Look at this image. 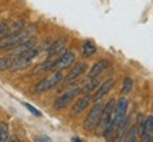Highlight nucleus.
I'll list each match as a JSON object with an SVG mask.
<instances>
[{"mask_svg":"<svg viewBox=\"0 0 153 142\" xmlns=\"http://www.w3.org/2000/svg\"><path fill=\"white\" fill-rule=\"evenodd\" d=\"M129 125H131V117H126L125 115V118L120 121L119 124H118V126L115 128V129H116L115 139H116V141H122V138H123V135H125V132L128 131Z\"/></svg>","mask_w":153,"mask_h":142,"instance_id":"obj_14","label":"nucleus"},{"mask_svg":"<svg viewBox=\"0 0 153 142\" xmlns=\"http://www.w3.org/2000/svg\"><path fill=\"white\" fill-rule=\"evenodd\" d=\"M53 61H54V60H47V61H44V63H41V64H38V66L34 68L33 74H34V75H40V74H44V72H48V71H51Z\"/></svg>","mask_w":153,"mask_h":142,"instance_id":"obj_16","label":"nucleus"},{"mask_svg":"<svg viewBox=\"0 0 153 142\" xmlns=\"http://www.w3.org/2000/svg\"><path fill=\"white\" fill-rule=\"evenodd\" d=\"M65 44H67L65 37H60V38H57L54 43H50L48 49H47V57H48V60H54V57L57 58L58 55L62 54L65 51Z\"/></svg>","mask_w":153,"mask_h":142,"instance_id":"obj_8","label":"nucleus"},{"mask_svg":"<svg viewBox=\"0 0 153 142\" xmlns=\"http://www.w3.org/2000/svg\"><path fill=\"white\" fill-rule=\"evenodd\" d=\"M114 109H115V99H109L106 104L102 107V111H101V117H99V122L97 128H99L98 134L105 129V126L109 124V121L112 120V115H114Z\"/></svg>","mask_w":153,"mask_h":142,"instance_id":"obj_4","label":"nucleus"},{"mask_svg":"<svg viewBox=\"0 0 153 142\" xmlns=\"http://www.w3.org/2000/svg\"><path fill=\"white\" fill-rule=\"evenodd\" d=\"M36 141H47V142H50L51 141V138H48V137H38V138H36Z\"/></svg>","mask_w":153,"mask_h":142,"instance_id":"obj_24","label":"nucleus"},{"mask_svg":"<svg viewBox=\"0 0 153 142\" xmlns=\"http://www.w3.org/2000/svg\"><path fill=\"white\" fill-rule=\"evenodd\" d=\"M91 101H92V97H91L89 94H85L81 99H78L75 104H74V107H72V109H71V117H78V115L81 114L82 111L89 105Z\"/></svg>","mask_w":153,"mask_h":142,"instance_id":"obj_12","label":"nucleus"},{"mask_svg":"<svg viewBox=\"0 0 153 142\" xmlns=\"http://www.w3.org/2000/svg\"><path fill=\"white\" fill-rule=\"evenodd\" d=\"M102 107H104V105L101 104V102H97V104H94L92 108L89 109V114L85 117V120L82 122V126H84L85 131H94V129H97Z\"/></svg>","mask_w":153,"mask_h":142,"instance_id":"obj_2","label":"nucleus"},{"mask_svg":"<svg viewBox=\"0 0 153 142\" xmlns=\"http://www.w3.org/2000/svg\"><path fill=\"white\" fill-rule=\"evenodd\" d=\"M62 80V75H61L60 71H53V74L48 77V78H44L41 81H38L34 87V93L36 94H43L47 93L48 90H51L53 87H55L58 82Z\"/></svg>","mask_w":153,"mask_h":142,"instance_id":"obj_3","label":"nucleus"},{"mask_svg":"<svg viewBox=\"0 0 153 142\" xmlns=\"http://www.w3.org/2000/svg\"><path fill=\"white\" fill-rule=\"evenodd\" d=\"M9 126L6 122H0V142L9 141Z\"/></svg>","mask_w":153,"mask_h":142,"instance_id":"obj_20","label":"nucleus"},{"mask_svg":"<svg viewBox=\"0 0 153 142\" xmlns=\"http://www.w3.org/2000/svg\"><path fill=\"white\" fill-rule=\"evenodd\" d=\"M137 137H139V132H137V126L136 124L135 125H132L131 128H128V131L125 132V135H123V141L126 142H135L137 139Z\"/></svg>","mask_w":153,"mask_h":142,"instance_id":"obj_17","label":"nucleus"},{"mask_svg":"<svg viewBox=\"0 0 153 142\" xmlns=\"http://www.w3.org/2000/svg\"><path fill=\"white\" fill-rule=\"evenodd\" d=\"M36 43H37V40H36V37L33 36V37L27 38V40H23V41H20V43H17L16 46H13L11 49L7 50V53H9L10 57H16V55L22 54V53L27 51V50L33 49L34 46H36Z\"/></svg>","mask_w":153,"mask_h":142,"instance_id":"obj_7","label":"nucleus"},{"mask_svg":"<svg viewBox=\"0 0 153 142\" xmlns=\"http://www.w3.org/2000/svg\"><path fill=\"white\" fill-rule=\"evenodd\" d=\"M37 54H38V49L34 46L33 49L27 50V51H24V53L16 55V57H11L10 68L13 71L24 70L26 67H28L31 63H33V60L37 57Z\"/></svg>","mask_w":153,"mask_h":142,"instance_id":"obj_1","label":"nucleus"},{"mask_svg":"<svg viewBox=\"0 0 153 142\" xmlns=\"http://www.w3.org/2000/svg\"><path fill=\"white\" fill-rule=\"evenodd\" d=\"M11 58L9 57H0V71H6L10 68Z\"/></svg>","mask_w":153,"mask_h":142,"instance_id":"obj_22","label":"nucleus"},{"mask_svg":"<svg viewBox=\"0 0 153 142\" xmlns=\"http://www.w3.org/2000/svg\"><path fill=\"white\" fill-rule=\"evenodd\" d=\"M85 70H87V64H84V63H78V64H75V67H74V68L70 71V74L65 77V82L67 84H70V82L75 81L78 77H81L82 74H84V71Z\"/></svg>","mask_w":153,"mask_h":142,"instance_id":"obj_13","label":"nucleus"},{"mask_svg":"<svg viewBox=\"0 0 153 142\" xmlns=\"http://www.w3.org/2000/svg\"><path fill=\"white\" fill-rule=\"evenodd\" d=\"M114 85H115V80H114V78H108V80L102 82V84L99 85L98 90L95 91L92 99H95V101H99V99L102 98L104 95H106V94H108L111 90L114 88Z\"/></svg>","mask_w":153,"mask_h":142,"instance_id":"obj_11","label":"nucleus"},{"mask_svg":"<svg viewBox=\"0 0 153 142\" xmlns=\"http://www.w3.org/2000/svg\"><path fill=\"white\" fill-rule=\"evenodd\" d=\"M99 84V81H98V78L97 77H94V78H91V82H88L85 87L82 88V93L84 94H89V93H92L94 90H95V87Z\"/></svg>","mask_w":153,"mask_h":142,"instance_id":"obj_21","label":"nucleus"},{"mask_svg":"<svg viewBox=\"0 0 153 142\" xmlns=\"http://www.w3.org/2000/svg\"><path fill=\"white\" fill-rule=\"evenodd\" d=\"M143 142H150L153 138V117L149 115L148 118L143 120V126H142V134H140Z\"/></svg>","mask_w":153,"mask_h":142,"instance_id":"obj_10","label":"nucleus"},{"mask_svg":"<svg viewBox=\"0 0 153 142\" xmlns=\"http://www.w3.org/2000/svg\"><path fill=\"white\" fill-rule=\"evenodd\" d=\"M75 61V54L72 51H64L61 55L57 57V60L54 58L53 61V67H51V71H61V70H65L68 67L71 66L72 63Z\"/></svg>","mask_w":153,"mask_h":142,"instance_id":"obj_5","label":"nucleus"},{"mask_svg":"<svg viewBox=\"0 0 153 142\" xmlns=\"http://www.w3.org/2000/svg\"><path fill=\"white\" fill-rule=\"evenodd\" d=\"M132 87H133V81H132L131 77H126L123 80V84H122V95H128V94L132 91Z\"/></svg>","mask_w":153,"mask_h":142,"instance_id":"obj_19","label":"nucleus"},{"mask_svg":"<svg viewBox=\"0 0 153 142\" xmlns=\"http://www.w3.org/2000/svg\"><path fill=\"white\" fill-rule=\"evenodd\" d=\"M126 109H128V101H126V98H123V97H122L118 102H115L114 115H112V120L109 121V125L112 126L114 129L118 126V124H119L120 121L125 118Z\"/></svg>","mask_w":153,"mask_h":142,"instance_id":"obj_6","label":"nucleus"},{"mask_svg":"<svg viewBox=\"0 0 153 142\" xmlns=\"http://www.w3.org/2000/svg\"><path fill=\"white\" fill-rule=\"evenodd\" d=\"M109 66V61L108 60H101L97 61L95 64L92 66V68L89 70L88 72V78H94V77H98L104 70H106V67Z\"/></svg>","mask_w":153,"mask_h":142,"instance_id":"obj_15","label":"nucleus"},{"mask_svg":"<svg viewBox=\"0 0 153 142\" xmlns=\"http://www.w3.org/2000/svg\"><path fill=\"white\" fill-rule=\"evenodd\" d=\"M79 93H81V88H72V90H70V91H67L65 94H62L60 98L54 102V108L55 109H61V108H64V107H67V104H70V102H71L72 99L75 98Z\"/></svg>","mask_w":153,"mask_h":142,"instance_id":"obj_9","label":"nucleus"},{"mask_svg":"<svg viewBox=\"0 0 153 142\" xmlns=\"http://www.w3.org/2000/svg\"><path fill=\"white\" fill-rule=\"evenodd\" d=\"M76 141L79 142V141H81V139H79V138H76V137H74V138H72V142H76Z\"/></svg>","mask_w":153,"mask_h":142,"instance_id":"obj_25","label":"nucleus"},{"mask_svg":"<svg viewBox=\"0 0 153 142\" xmlns=\"http://www.w3.org/2000/svg\"><path fill=\"white\" fill-rule=\"evenodd\" d=\"M97 53V47H95V44L91 43V41H85V43L82 44V54L84 57H91Z\"/></svg>","mask_w":153,"mask_h":142,"instance_id":"obj_18","label":"nucleus"},{"mask_svg":"<svg viewBox=\"0 0 153 142\" xmlns=\"http://www.w3.org/2000/svg\"><path fill=\"white\" fill-rule=\"evenodd\" d=\"M23 105H24V107H26V108H27L28 111L31 112V114H34V115H36V117H41V112H40L38 109H36V108H34V107H31V105H30V104H27V102H23Z\"/></svg>","mask_w":153,"mask_h":142,"instance_id":"obj_23","label":"nucleus"}]
</instances>
